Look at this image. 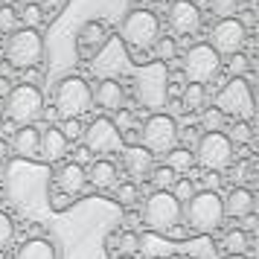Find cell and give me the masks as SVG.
I'll list each match as a JSON object with an SVG mask.
<instances>
[{
  "mask_svg": "<svg viewBox=\"0 0 259 259\" xmlns=\"http://www.w3.org/2000/svg\"><path fill=\"white\" fill-rule=\"evenodd\" d=\"M227 219L224 215V201L215 189H201L192 198L184 204V212H181V222H187L192 230L198 233H212L219 230L222 222Z\"/></svg>",
  "mask_w": 259,
  "mask_h": 259,
  "instance_id": "1",
  "label": "cell"
},
{
  "mask_svg": "<svg viewBox=\"0 0 259 259\" xmlns=\"http://www.w3.org/2000/svg\"><path fill=\"white\" fill-rule=\"evenodd\" d=\"M134 96L146 111H160L169 102V67L163 61L143 64L134 73Z\"/></svg>",
  "mask_w": 259,
  "mask_h": 259,
  "instance_id": "2",
  "label": "cell"
},
{
  "mask_svg": "<svg viewBox=\"0 0 259 259\" xmlns=\"http://www.w3.org/2000/svg\"><path fill=\"white\" fill-rule=\"evenodd\" d=\"M6 61L15 70H29L44 61V35L32 26H18L6 41Z\"/></svg>",
  "mask_w": 259,
  "mask_h": 259,
  "instance_id": "3",
  "label": "cell"
},
{
  "mask_svg": "<svg viewBox=\"0 0 259 259\" xmlns=\"http://www.w3.org/2000/svg\"><path fill=\"white\" fill-rule=\"evenodd\" d=\"M53 105H56L61 119H79L88 108L94 105L91 84L84 82L82 76H64L56 84V91H53Z\"/></svg>",
  "mask_w": 259,
  "mask_h": 259,
  "instance_id": "4",
  "label": "cell"
},
{
  "mask_svg": "<svg viewBox=\"0 0 259 259\" xmlns=\"http://www.w3.org/2000/svg\"><path fill=\"white\" fill-rule=\"evenodd\" d=\"M44 114V94L35 84H15L6 94V117L15 125H35Z\"/></svg>",
  "mask_w": 259,
  "mask_h": 259,
  "instance_id": "5",
  "label": "cell"
},
{
  "mask_svg": "<svg viewBox=\"0 0 259 259\" xmlns=\"http://www.w3.org/2000/svg\"><path fill=\"white\" fill-rule=\"evenodd\" d=\"M119 32H122V41L134 50H149L157 44V38H160V18L149 9H131L125 18H122V26H119Z\"/></svg>",
  "mask_w": 259,
  "mask_h": 259,
  "instance_id": "6",
  "label": "cell"
},
{
  "mask_svg": "<svg viewBox=\"0 0 259 259\" xmlns=\"http://www.w3.org/2000/svg\"><path fill=\"white\" fill-rule=\"evenodd\" d=\"M195 163H201L207 172H224L233 163V143L224 131H204L195 146Z\"/></svg>",
  "mask_w": 259,
  "mask_h": 259,
  "instance_id": "7",
  "label": "cell"
},
{
  "mask_svg": "<svg viewBox=\"0 0 259 259\" xmlns=\"http://www.w3.org/2000/svg\"><path fill=\"white\" fill-rule=\"evenodd\" d=\"M184 204L169 192V189H154L143 204V222L152 230H172L181 222Z\"/></svg>",
  "mask_w": 259,
  "mask_h": 259,
  "instance_id": "8",
  "label": "cell"
},
{
  "mask_svg": "<svg viewBox=\"0 0 259 259\" xmlns=\"http://www.w3.org/2000/svg\"><path fill=\"white\" fill-rule=\"evenodd\" d=\"M215 108L233 119H250L253 117V88L247 79L233 76L215 96Z\"/></svg>",
  "mask_w": 259,
  "mask_h": 259,
  "instance_id": "9",
  "label": "cell"
},
{
  "mask_svg": "<svg viewBox=\"0 0 259 259\" xmlns=\"http://www.w3.org/2000/svg\"><path fill=\"white\" fill-rule=\"evenodd\" d=\"M181 140L178 122L169 114H152L143 122V149H149L152 154H166L172 152Z\"/></svg>",
  "mask_w": 259,
  "mask_h": 259,
  "instance_id": "10",
  "label": "cell"
},
{
  "mask_svg": "<svg viewBox=\"0 0 259 259\" xmlns=\"http://www.w3.org/2000/svg\"><path fill=\"white\" fill-rule=\"evenodd\" d=\"M222 70V56L210 44H192L184 53V76L195 84H207Z\"/></svg>",
  "mask_w": 259,
  "mask_h": 259,
  "instance_id": "11",
  "label": "cell"
},
{
  "mask_svg": "<svg viewBox=\"0 0 259 259\" xmlns=\"http://www.w3.org/2000/svg\"><path fill=\"white\" fill-rule=\"evenodd\" d=\"M245 38H247V29L239 18H222L210 32V47L219 56H236L245 47Z\"/></svg>",
  "mask_w": 259,
  "mask_h": 259,
  "instance_id": "12",
  "label": "cell"
},
{
  "mask_svg": "<svg viewBox=\"0 0 259 259\" xmlns=\"http://www.w3.org/2000/svg\"><path fill=\"white\" fill-rule=\"evenodd\" d=\"M82 140L94 154H111V152H117L119 146H122L119 128L108 117H96L94 122L82 131Z\"/></svg>",
  "mask_w": 259,
  "mask_h": 259,
  "instance_id": "13",
  "label": "cell"
},
{
  "mask_svg": "<svg viewBox=\"0 0 259 259\" xmlns=\"http://www.w3.org/2000/svg\"><path fill=\"white\" fill-rule=\"evenodd\" d=\"M166 21H169L175 35H195L201 29L198 3H192V0H172L169 12H166Z\"/></svg>",
  "mask_w": 259,
  "mask_h": 259,
  "instance_id": "14",
  "label": "cell"
},
{
  "mask_svg": "<svg viewBox=\"0 0 259 259\" xmlns=\"http://www.w3.org/2000/svg\"><path fill=\"white\" fill-rule=\"evenodd\" d=\"M56 187L61 189V195L67 198H76L82 195V189L88 187V175H84V166L76 163V160H67V163L59 166L56 172Z\"/></svg>",
  "mask_w": 259,
  "mask_h": 259,
  "instance_id": "15",
  "label": "cell"
},
{
  "mask_svg": "<svg viewBox=\"0 0 259 259\" xmlns=\"http://www.w3.org/2000/svg\"><path fill=\"white\" fill-rule=\"evenodd\" d=\"M91 99L102 111H119V108L125 105V88L117 79H102L96 88H91Z\"/></svg>",
  "mask_w": 259,
  "mask_h": 259,
  "instance_id": "16",
  "label": "cell"
},
{
  "mask_svg": "<svg viewBox=\"0 0 259 259\" xmlns=\"http://www.w3.org/2000/svg\"><path fill=\"white\" fill-rule=\"evenodd\" d=\"M76 44H79V53L82 56H96L99 50L108 44V29L102 21H84L79 35H76Z\"/></svg>",
  "mask_w": 259,
  "mask_h": 259,
  "instance_id": "17",
  "label": "cell"
},
{
  "mask_svg": "<svg viewBox=\"0 0 259 259\" xmlns=\"http://www.w3.org/2000/svg\"><path fill=\"white\" fill-rule=\"evenodd\" d=\"M122 166H125V172H128L134 181H140V178H149L154 169V154L149 149H143V146H128L125 152H122Z\"/></svg>",
  "mask_w": 259,
  "mask_h": 259,
  "instance_id": "18",
  "label": "cell"
},
{
  "mask_svg": "<svg viewBox=\"0 0 259 259\" xmlns=\"http://www.w3.org/2000/svg\"><path fill=\"white\" fill-rule=\"evenodd\" d=\"M222 201H224V215H230V219H250L253 207H256V198L247 187H233L230 195Z\"/></svg>",
  "mask_w": 259,
  "mask_h": 259,
  "instance_id": "19",
  "label": "cell"
},
{
  "mask_svg": "<svg viewBox=\"0 0 259 259\" xmlns=\"http://www.w3.org/2000/svg\"><path fill=\"white\" fill-rule=\"evenodd\" d=\"M67 149H70V143H67V137L59 131V125H50L47 131H41L38 154H41L44 160H50V163H59L61 157L67 154Z\"/></svg>",
  "mask_w": 259,
  "mask_h": 259,
  "instance_id": "20",
  "label": "cell"
},
{
  "mask_svg": "<svg viewBox=\"0 0 259 259\" xmlns=\"http://www.w3.org/2000/svg\"><path fill=\"white\" fill-rule=\"evenodd\" d=\"M38 143H41V131L35 125H18L12 134V149L21 157H35L38 154Z\"/></svg>",
  "mask_w": 259,
  "mask_h": 259,
  "instance_id": "21",
  "label": "cell"
},
{
  "mask_svg": "<svg viewBox=\"0 0 259 259\" xmlns=\"http://www.w3.org/2000/svg\"><path fill=\"white\" fill-rule=\"evenodd\" d=\"M84 175H88V184H94L102 192L117 187V166L111 163V160H94L91 169H84Z\"/></svg>",
  "mask_w": 259,
  "mask_h": 259,
  "instance_id": "22",
  "label": "cell"
},
{
  "mask_svg": "<svg viewBox=\"0 0 259 259\" xmlns=\"http://www.w3.org/2000/svg\"><path fill=\"white\" fill-rule=\"evenodd\" d=\"M12 259H59L56 245L47 239H29L12 253Z\"/></svg>",
  "mask_w": 259,
  "mask_h": 259,
  "instance_id": "23",
  "label": "cell"
},
{
  "mask_svg": "<svg viewBox=\"0 0 259 259\" xmlns=\"http://www.w3.org/2000/svg\"><path fill=\"white\" fill-rule=\"evenodd\" d=\"M166 166L172 169V172H189L192 166H195V154L189 152V149H181V146H175L172 152H166Z\"/></svg>",
  "mask_w": 259,
  "mask_h": 259,
  "instance_id": "24",
  "label": "cell"
},
{
  "mask_svg": "<svg viewBox=\"0 0 259 259\" xmlns=\"http://www.w3.org/2000/svg\"><path fill=\"white\" fill-rule=\"evenodd\" d=\"M204 105H207V88L189 82L187 88H184V108L195 114V111H204Z\"/></svg>",
  "mask_w": 259,
  "mask_h": 259,
  "instance_id": "25",
  "label": "cell"
},
{
  "mask_svg": "<svg viewBox=\"0 0 259 259\" xmlns=\"http://www.w3.org/2000/svg\"><path fill=\"white\" fill-rule=\"evenodd\" d=\"M224 250L227 253H245L247 250V233L245 230H230L224 236Z\"/></svg>",
  "mask_w": 259,
  "mask_h": 259,
  "instance_id": "26",
  "label": "cell"
},
{
  "mask_svg": "<svg viewBox=\"0 0 259 259\" xmlns=\"http://www.w3.org/2000/svg\"><path fill=\"white\" fill-rule=\"evenodd\" d=\"M117 201H119V207H134V204L140 201V187H137V184H119Z\"/></svg>",
  "mask_w": 259,
  "mask_h": 259,
  "instance_id": "27",
  "label": "cell"
},
{
  "mask_svg": "<svg viewBox=\"0 0 259 259\" xmlns=\"http://www.w3.org/2000/svg\"><path fill=\"white\" fill-rule=\"evenodd\" d=\"M227 137H230V143H250V140H253V128H250V122H247V119H236Z\"/></svg>",
  "mask_w": 259,
  "mask_h": 259,
  "instance_id": "28",
  "label": "cell"
},
{
  "mask_svg": "<svg viewBox=\"0 0 259 259\" xmlns=\"http://www.w3.org/2000/svg\"><path fill=\"white\" fill-rule=\"evenodd\" d=\"M210 12L215 15V18H236L239 0H210Z\"/></svg>",
  "mask_w": 259,
  "mask_h": 259,
  "instance_id": "29",
  "label": "cell"
},
{
  "mask_svg": "<svg viewBox=\"0 0 259 259\" xmlns=\"http://www.w3.org/2000/svg\"><path fill=\"white\" fill-rule=\"evenodd\" d=\"M149 178H152V184H154L157 189H169L172 184H175V172H172L169 166H154Z\"/></svg>",
  "mask_w": 259,
  "mask_h": 259,
  "instance_id": "30",
  "label": "cell"
},
{
  "mask_svg": "<svg viewBox=\"0 0 259 259\" xmlns=\"http://www.w3.org/2000/svg\"><path fill=\"white\" fill-rule=\"evenodd\" d=\"M154 50H157V61H172L178 56V44H175V38H157V44H154Z\"/></svg>",
  "mask_w": 259,
  "mask_h": 259,
  "instance_id": "31",
  "label": "cell"
},
{
  "mask_svg": "<svg viewBox=\"0 0 259 259\" xmlns=\"http://www.w3.org/2000/svg\"><path fill=\"white\" fill-rule=\"evenodd\" d=\"M15 239V224L12 219L6 215V212H0V250H6V247L12 245Z\"/></svg>",
  "mask_w": 259,
  "mask_h": 259,
  "instance_id": "32",
  "label": "cell"
},
{
  "mask_svg": "<svg viewBox=\"0 0 259 259\" xmlns=\"http://www.w3.org/2000/svg\"><path fill=\"white\" fill-rule=\"evenodd\" d=\"M0 29L3 32H15L18 29V12L12 6H0Z\"/></svg>",
  "mask_w": 259,
  "mask_h": 259,
  "instance_id": "33",
  "label": "cell"
},
{
  "mask_svg": "<svg viewBox=\"0 0 259 259\" xmlns=\"http://www.w3.org/2000/svg\"><path fill=\"white\" fill-rule=\"evenodd\" d=\"M59 131L67 137V143H76V140H82V125H79V119H64L59 125Z\"/></svg>",
  "mask_w": 259,
  "mask_h": 259,
  "instance_id": "34",
  "label": "cell"
},
{
  "mask_svg": "<svg viewBox=\"0 0 259 259\" xmlns=\"http://www.w3.org/2000/svg\"><path fill=\"white\" fill-rule=\"evenodd\" d=\"M21 18L26 21V26H32V29H35V26L41 24V18H44V9H41L38 3H26L24 12H21Z\"/></svg>",
  "mask_w": 259,
  "mask_h": 259,
  "instance_id": "35",
  "label": "cell"
},
{
  "mask_svg": "<svg viewBox=\"0 0 259 259\" xmlns=\"http://www.w3.org/2000/svg\"><path fill=\"white\" fill-rule=\"evenodd\" d=\"M224 125V114L219 108H210V111H204V128L207 131H222Z\"/></svg>",
  "mask_w": 259,
  "mask_h": 259,
  "instance_id": "36",
  "label": "cell"
},
{
  "mask_svg": "<svg viewBox=\"0 0 259 259\" xmlns=\"http://www.w3.org/2000/svg\"><path fill=\"white\" fill-rule=\"evenodd\" d=\"M230 59V70H233V76H242V73L247 70V56L245 53H236V56H227Z\"/></svg>",
  "mask_w": 259,
  "mask_h": 259,
  "instance_id": "37",
  "label": "cell"
},
{
  "mask_svg": "<svg viewBox=\"0 0 259 259\" xmlns=\"http://www.w3.org/2000/svg\"><path fill=\"white\" fill-rule=\"evenodd\" d=\"M172 195H175V198L181 201V204H184V201H189L192 195H195V187H192L189 181H184V184H178V189L172 192Z\"/></svg>",
  "mask_w": 259,
  "mask_h": 259,
  "instance_id": "38",
  "label": "cell"
},
{
  "mask_svg": "<svg viewBox=\"0 0 259 259\" xmlns=\"http://www.w3.org/2000/svg\"><path fill=\"white\" fill-rule=\"evenodd\" d=\"M134 250H137V236H134V233H125V236H122V242H119V253L131 256Z\"/></svg>",
  "mask_w": 259,
  "mask_h": 259,
  "instance_id": "39",
  "label": "cell"
},
{
  "mask_svg": "<svg viewBox=\"0 0 259 259\" xmlns=\"http://www.w3.org/2000/svg\"><path fill=\"white\" fill-rule=\"evenodd\" d=\"M64 3H67V0H41L38 6H41V9H47L50 15H56V12H61V9H64Z\"/></svg>",
  "mask_w": 259,
  "mask_h": 259,
  "instance_id": "40",
  "label": "cell"
},
{
  "mask_svg": "<svg viewBox=\"0 0 259 259\" xmlns=\"http://www.w3.org/2000/svg\"><path fill=\"white\" fill-rule=\"evenodd\" d=\"M6 154H9V146L0 140V160H6Z\"/></svg>",
  "mask_w": 259,
  "mask_h": 259,
  "instance_id": "41",
  "label": "cell"
},
{
  "mask_svg": "<svg viewBox=\"0 0 259 259\" xmlns=\"http://www.w3.org/2000/svg\"><path fill=\"white\" fill-rule=\"evenodd\" d=\"M224 259H247V256H245V253H227Z\"/></svg>",
  "mask_w": 259,
  "mask_h": 259,
  "instance_id": "42",
  "label": "cell"
},
{
  "mask_svg": "<svg viewBox=\"0 0 259 259\" xmlns=\"http://www.w3.org/2000/svg\"><path fill=\"white\" fill-rule=\"evenodd\" d=\"M119 259H134V256H119Z\"/></svg>",
  "mask_w": 259,
  "mask_h": 259,
  "instance_id": "43",
  "label": "cell"
},
{
  "mask_svg": "<svg viewBox=\"0 0 259 259\" xmlns=\"http://www.w3.org/2000/svg\"><path fill=\"white\" fill-rule=\"evenodd\" d=\"M143 3H152V0H143Z\"/></svg>",
  "mask_w": 259,
  "mask_h": 259,
  "instance_id": "44",
  "label": "cell"
},
{
  "mask_svg": "<svg viewBox=\"0 0 259 259\" xmlns=\"http://www.w3.org/2000/svg\"><path fill=\"white\" fill-rule=\"evenodd\" d=\"M0 122H3V119H0Z\"/></svg>",
  "mask_w": 259,
  "mask_h": 259,
  "instance_id": "45",
  "label": "cell"
},
{
  "mask_svg": "<svg viewBox=\"0 0 259 259\" xmlns=\"http://www.w3.org/2000/svg\"><path fill=\"white\" fill-rule=\"evenodd\" d=\"M192 3H195V0H192Z\"/></svg>",
  "mask_w": 259,
  "mask_h": 259,
  "instance_id": "46",
  "label": "cell"
}]
</instances>
